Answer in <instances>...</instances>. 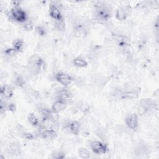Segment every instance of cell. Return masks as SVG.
<instances>
[{"label": "cell", "instance_id": "obj_1", "mask_svg": "<svg viewBox=\"0 0 159 159\" xmlns=\"http://www.w3.org/2000/svg\"><path fill=\"white\" fill-rule=\"evenodd\" d=\"M95 15L97 20L106 21L111 16V11L108 6L101 2H98L95 11Z\"/></svg>", "mask_w": 159, "mask_h": 159}, {"label": "cell", "instance_id": "obj_2", "mask_svg": "<svg viewBox=\"0 0 159 159\" xmlns=\"http://www.w3.org/2000/svg\"><path fill=\"white\" fill-rule=\"evenodd\" d=\"M11 15L13 18L18 22H24L27 19V15L25 11L20 8L15 7L11 9Z\"/></svg>", "mask_w": 159, "mask_h": 159}, {"label": "cell", "instance_id": "obj_3", "mask_svg": "<svg viewBox=\"0 0 159 159\" xmlns=\"http://www.w3.org/2000/svg\"><path fill=\"white\" fill-rule=\"evenodd\" d=\"M92 150L97 154H105L108 150L107 147L99 141H92L90 144Z\"/></svg>", "mask_w": 159, "mask_h": 159}, {"label": "cell", "instance_id": "obj_4", "mask_svg": "<svg viewBox=\"0 0 159 159\" xmlns=\"http://www.w3.org/2000/svg\"><path fill=\"white\" fill-rule=\"evenodd\" d=\"M55 78L58 82H59L60 84L63 86H68L71 84L73 81L72 78L67 73H58L55 76Z\"/></svg>", "mask_w": 159, "mask_h": 159}, {"label": "cell", "instance_id": "obj_5", "mask_svg": "<svg viewBox=\"0 0 159 159\" xmlns=\"http://www.w3.org/2000/svg\"><path fill=\"white\" fill-rule=\"evenodd\" d=\"M131 9L127 6L120 7L117 9L116 13V17L117 19L123 21L125 20L130 14Z\"/></svg>", "mask_w": 159, "mask_h": 159}, {"label": "cell", "instance_id": "obj_6", "mask_svg": "<svg viewBox=\"0 0 159 159\" xmlns=\"http://www.w3.org/2000/svg\"><path fill=\"white\" fill-rule=\"evenodd\" d=\"M126 123L131 129H135L138 127V118L135 114L129 115L126 118Z\"/></svg>", "mask_w": 159, "mask_h": 159}, {"label": "cell", "instance_id": "obj_7", "mask_svg": "<svg viewBox=\"0 0 159 159\" xmlns=\"http://www.w3.org/2000/svg\"><path fill=\"white\" fill-rule=\"evenodd\" d=\"M49 10H50V16L52 17V18H54L56 21L63 19L62 15L59 8H58L55 4L51 3L50 4Z\"/></svg>", "mask_w": 159, "mask_h": 159}, {"label": "cell", "instance_id": "obj_8", "mask_svg": "<svg viewBox=\"0 0 159 159\" xmlns=\"http://www.w3.org/2000/svg\"><path fill=\"white\" fill-rule=\"evenodd\" d=\"M67 101L62 99H58L52 104V109L54 113H58L67 108Z\"/></svg>", "mask_w": 159, "mask_h": 159}, {"label": "cell", "instance_id": "obj_9", "mask_svg": "<svg viewBox=\"0 0 159 159\" xmlns=\"http://www.w3.org/2000/svg\"><path fill=\"white\" fill-rule=\"evenodd\" d=\"M57 96L58 99L67 101L72 97V93L67 88H60L57 91Z\"/></svg>", "mask_w": 159, "mask_h": 159}, {"label": "cell", "instance_id": "obj_10", "mask_svg": "<svg viewBox=\"0 0 159 159\" xmlns=\"http://www.w3.org/2000/svg\"><path fill=\"white\" fill-rule=\"evenodd\" d=\"M67 128L70 132H72L73 134L77 135L80 131V125L77 121H73L70 122L68 124Z\"/></svg>", "mask_w": 159, "mask_h": 159}, {"label": "cell", "instance_id": "obj_11", "mask_svg": "<svg viewBox=\"0 0 159 159\" xmlns=\"http://www.w3.org/2000/svg\"><path fill=\"white\" fill-rule=\"evenodd\" d=\"M1 95L4 98H11L13 95V92L9 86L4 85L1 88Z\"/></svg>", "mask_w": 159, "mask_h": 159}, {"label": "cell", "instance_id": "obj_12", "mask_svg": "<svg viewBox=\"0 0 159 159\" xmlns=\"http://www.w3.org/2000/svg\"><path fill=\"white\" fill-rule=\"evenodd\" d=\"M73 64L76 67L80 68H84L88 65V63L86 60L81 58H76L73 60Z\"/></svg>", "mask_w": 159, "mask_h": 159}, {"label": "cell", "instance_id": "obj_13", "mask_svg": "<svg viewBox=\"0 0 159 159\" xmlns=\"http://www.w3.org/2000/svg\"><path fill=\"white\" fill-rule=\"evenodd\" d=\"M8 151L11 155H18L20 152V148L17 144H12L9 145Z\"/></svg>", "mask_w": 159, "mask_h": 159}, {"label": "cell", "instance_id": "obj_14", "mask_svg": "<svg viewBox=\"0 0 159 159\" xmlns=\"http://www.w3.org/2000/svg\"><path fill=\"white\" fill-rule=\"evenodd\" d=\"M23 44H24V42H23V40L22 39H16L14 41V42L13 44V49L16 50L17 52H20L22 50Z\"/></svg>", "mask_w": 159, "mask_h": 159}, {"label": "cell", "instance_id": "obj_15", "mask_svg": "<svg viewBox=\"0 0 159 159\" xmlns=\"http://www.w3.org/2000/svg\"><path fill=\"white\" fill-rule=\"evenodd\" d=\"M78 155L81 158H88L90 157V152L88 149L81 147L79 149Z\"/></svg>", "mask_w": 159, "mask_h": 159}, {"label": "cell", "instance_id": "obj_16", "mask_svg": "<svg viewBox=\"0 0 159 159\" xmlns=\"http://www.w3.org/2000/svg\"><path fill=\"white\" fill-rule=\"evenodd\" d=\"M27 119L29 122V123H31V124H32L34 126H37L39 124V120L36 117V116H35L33 113H30L28 116H27Z\"/></svg>", "mask_w": 159, "mask_h": 159}, {"label": "cell", "instance_id": "obj_17", "mask_svg": "<svg viewBox=\"0 0 159 159\" xmlns=\"http://www.w3.org/2000/svg\"><path fill=\"white\" fill-rule=\"evenodd\" d=\"M55 27L58 31H64L65 29V22L63 21V19L59 20V21H56Z\"/></svg>", "mask_w": 159, "mask_h": 159}, {"label": "cell", "instance_id": "obj_18", "mask_svg": "<svg viewBox=\"0 0 159 159\" xmlns=\"http://www.w3.org/2000/svg\"><path fill=\"white\" fill-rule=\"evenodd\" d=\"M64 157H65V155L62 152H55L54 154H52L53 158L60 159V158H63Z\"/></svg>", "mask_w": 159, "mask_h": 159}, {"label": "cell", "instance_id": "obj_19", "mask_svg": "<svg viewBox=\"0 0 159 159\" xmlns=\"http://www.w3.org/2000/svg\"><path fill=\"white\" fill-rule=\"evenodd\" d=\"M16 83L17 84V85L20 86H22V85H24V80H23V78L21 77V76H19V77H17L16 78Z\"/></svg>", "mask_w": 159, "mask_h": 159}, {"label": "cell", "instance_id": "obj_20", "mask_svg": "<svg viewBox=\"0 0 159 159\" xmlns=\"http://www.w3.org/2000/svg\"><path fill=\"white\" fill-rule=\"evenodd\" d=\"M24 28H25V29H26L27 30H28V31H29V30H31V29H32V24H29H29H25V26H24Z\"/></svg>", "mask_w": 159, "mask_h": 159}, {"label": "cell", "instance_id": "obj_21", "mask_svg": "<svg viewBox=\"0 0 159 159\" xmlns=\"http://www.w3.org/2000/svg\"><path fill=\"white\" fill-rule=\"evenodd\" d=\"M37 31L39 32V34H40V35H43L44 33H45V31H44V29H42L41 27H39L37 29Z\"/></svg>", "mask_w": 159, "mask_h": 159}, {"label": "cell", "instance_id": "obj_22", "mask_svg": "<svg viewBox=\"0 0 159 159\" xmlns=\"http://www.w3.org/2000/svg\"><path fill=\"white\" fill-rule=\"evenodd\" d=\"M16 109V107H15V105L14 104H11L9 106V109L10 111H14Z\"/></svg>", "mask_w": 159, "mask_h": 159}, {"label": "cell", "instance_id": "obj_23", "mask_svg": "<svg viewBox=\"0 0 159 159\" xmlns=\"http://www.w3.org/2000/svg\"><path fill=\"white\" fill-rule=\"evenodd\" d=\"M26 137L28 139H32L33 138V136H32V135L31 134H26Z\"/></svg>", "mask_w": 159, "mask_h": 159}, {"label": "cell", "instance_id": "obj_24", "mask_svg": "<svg viewBox=\"0 0 159 159\" xmlns=\"http://www.w3.org/2000/svg\"><path fill=\"white\" fill-rule=\"evenodd\" d=\"M21 2L19 1H12V3L13 4V5H16V6H17Z\"/></svg>", "mask_w": 159, "mask_h": 159}]
</instances>
